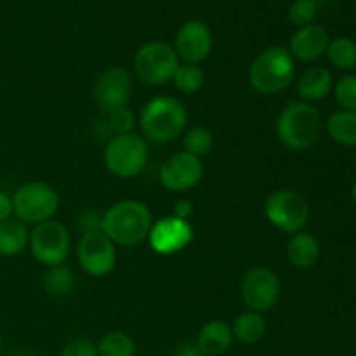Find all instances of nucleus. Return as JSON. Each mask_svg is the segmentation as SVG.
Returning <instances> with one entry per match:
<instances>
[{
  "label": "nucleus",
  "instance_id": "nucleus-17",
  "mask_svg": "<svg viewBox=\"0 0 356 356\" xmlns=\"http://www.w3.org/2000/svg\"><path fill=\"white\" fill-rule=\"evenodd\" d=\"M233 339L235 337L229 323L225 320H211L200 329L195 344L204 356H221L232 348Z\"/></svg>",
  "mask_w": 356,
  "mask_h": 356
},
{
  "label": "nucleus",
  "instance_id": "nucleus-1",
  "mask_svg": "<svg viewBox=\"0 0 356 356\" xmlns=\"http://www.w3.org/2000/svg\"><path fill=\"white\" fill-rule=\"evenodd\" d=\"M152 226V211L139 200H120L101 216V232L115 245H138L148 238Z\"/></svg>",
  "mask_w": 356,
  "mask_h": 356
},
{
  "label": "nucleus",
  "instance_id": "nucleus-25",
  "mask_svg": "<svg viewBox=\"0 0 356 356\" xmlns=\"http://www.w3.org/2000/svg\"><path fill=\"white\" fill-rule=\"evenodd\" d=\"M325 54L330 65L336 66L337 70L356 68V42L351 38L337 37L330 40Z\"/></svg>",
  "mask_w": 356,
  "mask_h": 356
},
{
  "label": "nucleus",
  "instance_id": "nucleus-21",
  "mask_svg": "<svg viewBox=\"0 0 356 356\" xmlns=\"http://www.w3.org/2000/svg\"><path fill=\"white\" fill-rule=\"evenodd\" d=\"M233 337L242 344H256L266 334V320L263 313L245 312L235 318L232 325Z\"/></svg>",
  "mask_w": 356,
  "mask_h": 356
},
{
  "label": "nucleus",
  "instance_id": "nucleus-13",
  "mask_svg": "<svg viewBox=\"0 0 356 356\" xmlns=\"http://www.w3.org/2000/svg\"><path fill=\"white\" fill-rule=\"evenodd\" d=\"M149 247L160 256H172L186 249L193 240V226L190 221L176 218V216H165L159 221H153L149 229Z\"/></svg>",
  "mask_w": 356,
  "mask_h": 356
},
{
  "label": "nucleus",
  "instance_id": "nucleus-7",
  "mask_svg": "<svg viewBox=\"0 0 356 356\" xmlns=\"http://www.w3.org/2000/svg\"><path fill=\"white\" fill-rule=\"evenodd\" d=\"M179 56L172 45L153 40L143 45L134 58V70L138 79L149 87L165 86L172 82L176 70L179 68Z\"/></svg>",
  "mask_w": 356,
  "mask_h": 356
},
{
  "label": "nucleus",
  "instance_id": "nucleus-14",
  "mask_svg": "<svg viewBox=\"0 0 356 356\" xmlns=\"http://www.w3.org/2000/svg\"><path fill=\"white\" fill-rule=\"evenodd\" d=\"M204 177L202 159L188 152H177L163 162L160 169V183L169 191H188Z\"/></svg>",
  "mask_w": 356,
  "mask_h": 356
},
{
  "label": "nucleus",
  "instance_id": "nucleus-37",
  "mask_svg": "<svg viewBox=\"0 0 356 356\" xmlns=\"http://www.w3.org/2000/svg\"><path fill=\"white\" fill-rule=\"evenodd\" d=\"M2 344H3L2 343V336H0V351H2Z\"/></svg>",
  "mask_w": 356,
  "mask_h": 356
},
{
  "label": "nucleus",
  "instance_id": "nucleus-29",
  "mask_svg": "<svg viewBox=\"0 0 356 356\" xmlns=\"http://www.w3.org/2000/svg\"><path fill=\"white\" fill-rule=\"evenodd\" d=\"M316 16V3L313 0H296L291 7H289V19L292 24L298 28L308 26L313 24V19Z\"/></svg>",
  "mask_w": 356,
  "mask_h": 356
},
{
  "label": "nucleus",
  "instance_id": "nucleus-24",
  "mask_svg": "<svg viewBox=\"0 0 356 356\" xmlns=\"http://www.w3.org/2000/svg\"><path fill=\"white\" fill-rule=\"evenodd\" d=\"M76 277L68 266L59 264V266L49 268L44 278V287L49 294L58 296V298H65L75 291Z\"/></svg>",
  "mask_w": 356,
  "mask_h": 356
},
{
  "label": "nucleus",
  "instance_id": "nucleus-15",
  "mask_svg": "<svg viewBox=\"0 0 356 356\" xmlns=\"http://www.w3.org/2000/svg\"><path fill=\"white\" fill-rule=\"evenodd\" d=\"M212 45H214V38H212L211 28L202 21L191 19L186 21L177 31L174 51L184 63L200 65L211 56Z\"/></svg>",
  "mask_w": 356,
  "mask_h": 356
},
{
  "label": "nucleus",
  "instance_id": "nucleus-3",
  "mask_svg": "<svg viewBox=\"0 0 356 356\" xmlns=\"http://www.w3.org/2000/svg\"><path fill=\"white\" fill-rule=\"evenodd\" d=\"M275 131L287 148L301 152L312 148L318 141L322 118L313 104L305 101H291L278 115Z\"/></svg>",
  "mask_w": 356,
  "mask_h": 356
},
{
  "label": "nucleus",
  "instance_id": "nucleus-19",
  "mask_svg": "<svg viewBox=\"0 0 356 356\" xmlns=\"http://www.w3.org/2000/svg\"><path fill=\"white\" fill-rule=\"evenodd\" d=\"M320 257V243L312 233L299 232L291 236L287 243V259L299 270L315 266Z\"/></svg>",
  "mask_w": 356,
  "mask_h": 356
},
{
  "label": "nucleus",
  "instance_id": "nucleus-10",
  "mask_svg": "<svg viewBox=\"0 0 356 356\" xmlns=\"http://www.w3.org/2000/svg\"><path fill=\"white\" fill-rule=\"evenodd\" d=\"M282 294L278 275L268 266H254L243 275L240 284L242 301L250 312L264 313L277 306Z\"/></svg>",
  "mask_w": 356,
  "mask_h": 356
},
{
  "label": "nucleus",
  "instance_id": "nucleus-27",
  "mask_svg": "<svg viewBox=\"0 0 356 356\" xmlns=\"http://www.w3.org/2000/svg\"><path fill=\"white\" fill-rule=\"evenodd\" d=\"M183 146L184 152L202 159V156L209 155V153L212 152V148H214V134H212L207 127L195 125V127H191L190 131L184 134Z\"/></svg>",
  "mask_w": 356,
  "mask_h": 356
},
{
  "label": "nucleus",
  "instance_id": "nucleus-16",
  "mask_svg": "<svg viewBox=\"0 0 356 356\" xmlns=\"http://www.w3.org/2000/svg\"><path fill=\"white\" fill-rule=\"evenodd\" d=\"M329 42L330 38L325 28L320 24H308L292 35L287 51L298 61L312 63L325 54Z\"/></svg>",
  "mask_w": 356,
  "mask_h": 356
},
{
  "label": "nucleus",
  "instance_id": "nucleus-20",
  "mask_svg": "<svg viewBox=\"0 0 356 356\" xmlns=\"http://www.w3.org/2000/svg\"><path fill=\"white\" fill-rule=\"evenodd\" d=\"M30 243V229L17 219L0 222V254L6 257L19 256Z\"/></svg>",
  "mask_w": 356,
  "mask_h": 356
},
{
  "label": "nucleus",
  "instance_id": "nucleus-9",
  "mask_svg": "<svg viewBox=\"0 0 356 356\" xmlns=\"http://www.w3.org/2000/svg\"><path fill=\"white\" fill-rule=\"evenodd\" d=\"M30 250L38 263L45 266H59L70 256L72 249V236L63 222L45 221L40 222L30 232Z\"/></svg>",
  "mask_w": 356,
  "mask_h": 356
},
{
  "label": "nucleus",
  "instance_id": "nucleus-28",
  "mask_svg": "<svg viewBox=\"0 0 356 356\" xmlns=\"http://www.w3.org/2000/svg\"><path fill=\"white\" fill-rule=\"evenodd\" d=\"M334 96L343 110L356 113V75H346L334 86Z\"/></svg>",
  "mask_w": 356,
  "mask_h": 356
},
{
  "label": "nucleus",
  "instance_id": "nucleus-22",
  "mask_svg": "<svg viewBox=\"0 0 356 356\" xmlns=\"http://www.w3.org/2000/svg\"><path fill=\"white\" fill-rule=\"evenodd\" d=\"M327 132L336 143L344 146H356V113L339 110L327 120Z\"/></svg>",
  "mask_w": 356,
  "mask_h": 356
},
{
  "label": "nucleus",
  "instance_id": "nucleus-2",
  "mask_svg": "<svg viewBox=\"0 0 356 356\" xmlns=\"http://www.w3.org/2000/svg\"><path fill=\"white\" fill-rule=\"evenodd\" d=\"M139 124L148 141L159 145L172 143L186 129V108L170 96H156L143 106Z\"/></svg>",
  "mask_w": 356,
  "mask_h": 356
},
{
  "label": "nucleus",
  "instance_id": "nucleus-6",
  "mask_svg": "<svg viewBox=\"0 0 356 356\" xmlns=\"http://www.w3.org/2000/svg\"><path fill=\"white\" fill-rule=\"evenodd\" d=\"M14 216L24 225H40L51 221L59 209V195L51 184L31 181L13 195Z\"/></svg>",
  "mask_w": 356,
  "mask_h": 356
},
{
  "label": "nucleus",
  "instance_id": "nucleus-12",
  "mask_svg": "<svg viewBox=\"0 0 356 356\" xmlns=\"http://www.w3.org/2000/svg\"><path fill=\"white\" fill-rule=\"evenodd\" d=\"M132 94V79L124 68L110 66L97 76L92 96L103 113H111L118 108L127 106Z\"/></svg>",
  "mask_w": 356,
  "mask_h": 356
},
{
  "label": "nucleus",
  "instance_id": "nucleus-4",
  "mask_svg": "<svg viewBox=\"0 0 356 356\" xmlns=\"http://www.w3.org/2000/svg\"><path fill=\"white\" fill-rule=\"evenodd\" d=\"M296 76V61L285 47H270L261 52L249 68V83L263 96L282 92Z\"/></svg>",
  "mask_w": 356,
  "mask_h": 356
},
{
  "label": "nucleus",
  "instance_id": "nucleus-30",
  "mask_svg": "<svg viewBox=\"0 0 356 356\" xmlns=\"http://www.w3.org/2000/svg\"><path fill=\"white\" fill-rule=\"evenodd\" d=\"M108 124H110V129L115 132V136L132 134L136 127V115L127 106L118 108V110L108 113Z\"/></svg>",
  "mask_w": 356,
  "mask_h": 356
},
{
  "label": "nucleus",
  "instance_id": "nucleus-18",
  "mask_svg": "<svg viewBox=\"0 0 356 356\" xmlns=\"http://www.w3.org/2000/svg\"><path fill=\"white\" fill-rule=\"evenodd\" d=\"M334 89V76L323 66L308 68L298 80V92L305 103H316L325 99Z\"/></svg>",
  "mask_w": 356,
  "mask_h": 356
},
{
  "label": "nucleus",
  "instance_id": "nucleus-35",
  "mask_svg": "<svg viewBox=\"0 0 356 356\" xmlns=\"http://www.w3.org/2000/svg\"><path fill=\"white\" fill-rule=\"evenodd\" d=\"M174 356H204L195 343H183L174 350Z\"/></svg>",
  "mask_w": 356,
  "mask_h": 356
},
{
  "label": "nucleus",
  "instance_id": "nucleus-34",
  "mask_svg": "<svg viewBox=\"0 0 356 356\" xmlns=\"http://www.w3.org/2000/svg\"><path fill=\"white\" fill-rule=\"evenodd\" d=\"M172 216L188 221V219L193 216V204H191L190 200H186V198H181V200H177L176 204H174V214Z\"/></svg>",
  "mask_w": 356,
  "mask_h": 356
},
{
  "label": "nucleus",
  "instance_id": "nucleus-11",
  "mask_svg": "<svg viewBox=\"0 0 356 356\" xmlns=\"http://www.w3.org/2000/svg\"><path fill=\"white\" fill-rule=\"evenodd\" d=\"M76 259L87 275L103 278L117 266V245L101 229L83 233L76 245Z\"/></svg>",
  "mask_w": 356,
  "mask_h": 356
},
{
  "label": "nucleus",
  "instance_id": "nucleus-36",
  "mask_svg": "<svg viewBox=\"0 0 356 356\" xmlns=\"http://www.w3.org/2000/svg\"><path fill=\"white\" fill-rule=\"evenodd\" d=\"M351 198H353V202L356 205V183L353 184V188H351Z\"/></svg>",
  "mask_w": 356,
  "mask_h": 356
},
{
  "label": "nucleus",
  "instance_id": "nucleus-8",
  "mask_svg": "<svg viewBox=\"0 0 356 356\" xmlns=\"http://www.w3.org/2000/svg\"><path fill=\"white\" fill-rule=\"evenodd\" d=\"M264 214L270 225L280 232L296 235L302 232L309 219V205L294 190H275L264 202Z\"/></svg>",
  "mask_w": 356,
  "mask_h": 356
},
{
  "label": "nucleus",
  "instance_id": "nucleus-5",
  "mask_svg": "<svg viewBox=\"0 0 356 356\" xmlns=\"http://www.w3.org/2000/svg\"><path fill=\"white\" fill-rule=\"evenodd\" d=\"M104 165L113 176L131 179L139 176L148 163L149 153L145 139L138 134L113 136L104 148Z\"/></svg>",
  "mask_w": 356,
  "mask_h": 356
},
{
  "label": "nucleus",
  "instance_id": "nucleus-33",
  "mask_svg": "<svg viewBox=\"0 0 356 356\" xmlns=\"http://www.w3.org/2000/svg\"><path fill=\"white\" fill-rule=\"evenodd\" d=\"M14 214V205L13 197L7 195L6 191H0V222H6L13 218Z\"/></svg>",
  "mask_w": 356,
  "mask_h": 356
},
{
  "label": "nucleus",
  "instance_id": "nucleus-31",
  "mask_svg": "<svg viewBox=\"0 0 356 356\" xmlns=\"http://www.w3.org/2000/svg\"><path fill=\"white\" fill-rule=\"evenodd\" d=\"M59 356H97V350L89 339H75L63 348Z\"/></svg>",
  "mask_w": 356,
  "mask_h": 356
},
{
  "label": "nucleus",
  "instance_id": "nucleus-32",
  "mask_svg": "<svg viewBox=\"0 0 356 356\" xmlns=\"http://www.w3.org/2000/svg\"><path fill=\"white\" fill-rule=\"evenodd\" d=\"M79 226L83 229V233L97 232V229H101V216H96L94 212H86L80 218Z\"/></svg>",
  "mask_w": 356,
  "mask_h": 356
},
{
  "label": "nucleus",
  "instance_id": "nucleus-23",
  "mask_svg": "<svg viewBox=\"0 0 356 356\" xmlns=\"http://www.w3.org/2000/svg\"><path fill=\"white\" fill-rule=\"evenodd\" d=\"M97 356H136V343L129 334L111 330L96 344Z\"/></svg>",
  "mask_w": 356,
  "mask_h": 356
},
{
  "label": "nucleus",
  "instance_id": "nucleus-26",
  "mask_svg": "<svg viewBox=\"0 0 356 356\" xmlns=\"http://www.w3.org/2000/svg\"><path fill=\"white\" fill-rule=\"evenodd\" d=\"M172 82L176 89L183 94H195L204 87L205 73L200 65H191V63H183L176 70L172 76Z\"/></svg>",
  "mask_w": 356,
  "mask_h": 356
}]
</instances>
